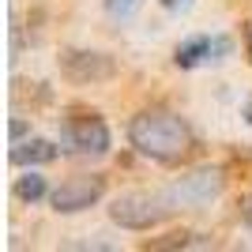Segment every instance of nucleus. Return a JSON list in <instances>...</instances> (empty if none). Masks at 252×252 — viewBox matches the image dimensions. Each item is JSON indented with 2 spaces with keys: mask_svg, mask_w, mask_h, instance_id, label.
Listing matches in <instances>:
<instances>
[{
  "mask_svg": "<svg viewBox=\"0 0 252 252\" xmlns=\"http://www.w3.org/2000/svg\"><path fill=\"white\" fill-rule=\"evenodd\" d=\"M102 196H105V177L102 173H75V177L61 181V185L49 192V207L57 211V215H79V211H91Z\"/></svg>",
  "mask_w": 252,
  "mask_h": 252,
  "instance_id": "5",
  "label": "nucleus"
},
{
  "mask_svg": "<svg viewBox=\"0 0 252 252\" xmlns=\"http://www.w3.org/2000/svg\"><path fill=\"white\" fill-rule=\"evenodd\" d=\"M128 143H132L143 158L162 162V166L185 162V158L192 155V147H196L189 121L177 117L173 109H162V105L139 109V113L128 121Z\"/></svg>",
  "mask_w": 252,
  "mask_h": 252,
  "instance_id": "1",
  "label": "nucleus"
},
{
  "mask_svg": "<svg viewBox=\"0 0 252 252\" xmlns=\"http://www.w3.org/2000/svg\"><path fill=\"white\" fill-rule=\"evenodd\" d=\"M61 147L68 155H83V158H102L113 147L109 125L102 121V113L94 109H72L61 117Z\"/></svg>",
  "mask_w": 252,
  "mask_h": 252,
  "instance_id": "2",
  "label": "nucleus"
},
{
  "mask_svg": "<svg viewBox=\"0 0 252 252\" xmlns=\"http://www.w3.org/2000/svg\"><path fill=\"white\" fill-rule=\"evenodd\" d=\"M64 147H57L53 139H38V136H31V139H19V143H11V162L15 166H49L53 158L61 155Z\"/></svg>",
  "mask_w": 252,
  "mask_h": 252,
  "instance_id": "8",
  "label": "nucleus"
},
{
  "mask_svg": "<svg viewBox=\"0 0 252 252\" xmlns=\"http://www.w3.org/2000/svg\"><path fill=\"white\" fill-rule=\"evenodd\" d=\"M226 53H230V38L196 34V38H189V42H181L177 49H173V64H177V68H200V64H207V61H222Z\"/></svg>",
  "mask_w": 252,
  "mask_h": 252,
  "instance_id": "7",
  "label": "nucleus"
},
{
  "mask_svg": "<svg viewBox=\"0 0 252 252\" xmlns=\"http://www.w3.org/2000/svg\"><path fill=\"white\" fill-rule=\"evenodd\" d=\"M245 117H249V125H252V102H249V105H245Z\"/></svg>",
  "mask_w": 252,
  "mask_h": 252,
  "instance_id": "15",
  "label": "nucleus"
},
{
  "mask_svg": "<svg viewBox=\"0 0 252 252\" xmlns=\"http://www.w3.org/2000/svg\"><path fill=\"white\" fill-rule=\"evenodd\" d=\"M61 75L79 87L109 83L117 75V61L109 53H94V49H64L61 53Z\"/></svg>",
  "mask_w": 252,
  "mask_h": 252,
  "instance_id": "6",
  "label": "nucleus"
},
{
  "mask_svg": "<svg viewBox=\"0 0 252 252\" xmlns=\"http://www.w3.org/2000/svg\"><path fill=\"white\" fill-rule=\"evenodd\" d=\"M245 42H249V53H252V27L245 23Z\"/></svg>",
  "mask_w": 252,
  "mask_h": 252,
  "instance_id": "14",
  "label": "nucleus"
},
{
  "mask_svg": "<svg viewBox=\"0 0 252 252\" xmlns=\"http://www.w3.org/2000/svg\"><path fill=\"white\" fill-rule=\"evenodd\" d=\"M222 189H226V173H222V166H200V169H189L185 177H177L173 185L166 189L169 203L173 207H211V203L222 196Z\"/></svg>",
  "mask_w": 252,
  "mask_h": 252,
  "instance_id": "4",
  "label": "nucleus"
},
{
  "mask_svg": "<svg viewBox=\"0 0 252 252\" xmlns=\"http://www.w3.org/2000/svg\"><path fill=\"white\" fill-rule=\"evenodd\" d=\"M11 192H15V200H19V203H42L45 196H49V185H45L42 173H34V169H31V173H23V177L15 181V189H11Z\"/></svg>",
  "mask_w": 252,
  "mask_h": 252,
  "instance_id": "9",
  "label": "nucleus"
},
{
  "mask_svg": "<svg viewBox=\"0 0 252 252\" xmlns=\"http://www.w3.org/2000/svg\"><path fill=\"white\" fill-rule=\"evenodd\" d=\"M105 4V15H109V19H128V15H132V11L139 8V0H102Z\"/></svg>",
  "mask_w": 252,
  "mask_h": 252,
  "instance_id": "10",
  "label": "nucleus"
},
{
  "mask_svg": "<svg viewBox=\"0 0 252 252\" xmlns=\"http://www.w3.org/2000/svg\"><path fill=\"white\" fill-rule=\"evenodd\" d=\"M162 4H166V8H173V11H177V8H189V0H162Z\"/></svg>",
  "mask_w": 252,
  "mask_h": 252,
  "instance_id": "13",
  "label": "nucleus"
},
{
  "mask_svg": "<svg viewBox=\"0 0 252 252\" xmlns=\"http://www.w3.org/2000/svg\"><path fill=\"white\" fill-rule=\"evenodd\" d=\"M237 211H241V222L252 230V192H245L241 196V203H237Z\"/></svg>",
  "mask_w": 252,
  "mask_h": 252,
  "instance_id": "11",
  "label": "nucleus"
},
{
  "mask_svg": "<svg viewBox=\"0 0 252 252\" xmlns=\"http://www.w3.org/2000/svg\"><path fill=\"white\" fill-rule=\"evenodd\" d=\"M23 132H27V125H23V121H11V143H19Z\"/></svg>",
  "mask_w": 252,
  "mask_h": 252,
  "instance_id": "12",
  "label": "nucleus"
},
{
  "mask_svg": "<svg viewBox=\"0 0 252 252\" xmlns=\"http://www.w3.org/2000/svg\"><path fill=\"white\" fill-rule=\"evenodd\" d=\"M109 219L121 226V230H155V226H162V222L173 215V203H169L166 192H125V196H117L113 203H109Z\"/></svg>",
  "mask_w": 252,
  "mask_h": 252,
  "instance_id": "3",
  "label": "nucleus"
}]
</instances>
